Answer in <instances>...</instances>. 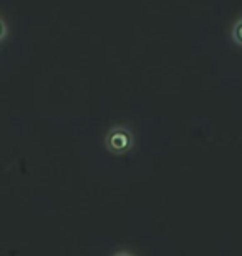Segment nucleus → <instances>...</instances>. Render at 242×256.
Masks as SVG:
<instances>
[{
	"label": "nucleus",
	"instance_id": "obj_2",
	"mask_svg": "<svg viewBox=\"0 0 242 256\" xmlns=\"http://www.w3.org/2000/svg\"><path fill=\"white\" fill-rule=\"evenodd\" d=\"M233 40L242 47V18H239L233 27Z\"/></svg>",
	"mask_w": 242,
	"mask_h": 256
},
{
	"label": "nucleus",
	"instance_id": "obj_4",
	"mask_svg": "<svg viewBox=\"0 0 242 256\" xmlns=\"http://www.w3.org/2000/svg\"><path fill=\"white\" fill-rule=\"evenodd\" d=\"M2 32H3V27H2V24H0V35H2Z\"/></svg>",
	"mask_w": 242,
	"mask_h": 256
},
{
	"label": "nucleus",
	"instance_id": "obj_3",
	"mask_svg": "<svg viewBox=\"0 0 242 256\" xmlns=\"http://www.w3.org/2000/svg\"><path fill=\"white\" fill-rule=\"evenodd\" d=\"M113 256H135V254L130 253V252H126V250H121V252H116Z\"/></svg>",
	"mask_w": 242,
	"mask_h": 256
},
{
	"label": "nucleus",
	"instance_id": "obj_1",
	"mask_svg": "<svg viewBox=\"0 0 242 256\" xmlns=\"http://www.w3.org/2000/svg\"><path fill=\"white\" fill-rule=\"evenodd\" d=\"M135 145L133 133L125 126H113L105 136L106 150L113 155H126Z\"/></svg>",
	"mask_w": 242,
	"mask_h": 256
}]
</instances>
